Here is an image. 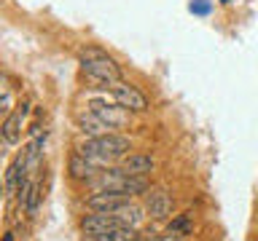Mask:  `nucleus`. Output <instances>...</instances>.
Masks as SVG:
<instances>
[{"instance_id":"obj_1","label":"nucleus","mask_w":258,"mask_h":241,"mask_svg":"<svg viewBox=\"0 0 258 241\" xmlns=\"http://www.w3.org/2000/svg\"><path fill=\"white\" fill-rule=\"evenodd\" d=\"M78 64H81V75H84L94 88L110 91V88L121 80V67L116 64V59H113L110 54H105L102 48H97V46L81 48Z\"/></svg>"},{"instance_id":"obj_2","label":"nucleus","mask_w":258,"mask_h":241,"mask_svg":"<svg viewBox=\"0 0 258 241\" xmlns=\"http://www.w3.org/2000/svg\"><path fill=\"white\" fill-rule=\"evenodd\" d=\"M132 150V142L124 134H102V137H89L78 145V153L86 156L89 161H94L97 166H113L118 161H124V156H129Z\"/></svg>"},{"instance_id":"obj_3","label":"nucleus","mask_w":258,"mask_h":241,"mask_svg":"<svg viewBox=\"0 0 258 241\" xmlns=\"http://www.w3.org/2000/svg\"><path fill=\"white\" fill-rule=\"evenodd\" d=\"M89 185H92L94 190H113V193H121V196H129V198L145 196V193L151 190L148 177H135V174H129L124 166L100 169V174H97Z\"/></svg>"},{"instance_id":"obj_4","label":"nucleus","mask_w":258,"mask_h":241,"mask_svg":"<svg viewBox=\"0 0 258 241\" xmlns=\"http://www.w3.org/2000/svg\"><path fill=\"white\" fill-rule=\"evenodd\" d=\"M110 96H113V102H116L118 107H124L126 112H145V110H148V99H145V94L137 86L126 83V80H118V83L110 88Z\"/></svg>"},{"instance_id":"obj_5","label":"nucleus","mask_w":258,"mask_h":241,"mask_svg":"<svg viewBox=\"0 0 258 241\" xmlns=\"http://www.w3.org/2000/svg\"><path fill=\"white\" fill-rule=\"evenodd\" d=\"M129 204H132V198L121 196V193H113V190H94L92 196L86 198L89 212H102V214H116L118 209H124Z\"/></svg>"},{"instance_id":"obj_6","label":"nucleus","mask_w":258,"mask_h":241,"mask_svg":"<svg viewBox=\"0 0 258 241\" xmlns=\"http://www.w3.org/2000/svg\"><path fill=\"white\" fill-rule=\"evenodd\" d=\"M27 115H30V102H22V104H16V110L6 112V120L0 126V134H3L6 145H16L22 140V126L27 120Z\"/></svg>"},{"instance_id":"obj_7","label":"nucleus","mask_w":258,"mask_h":241,"mask_svg":"<svg viewBox=\"0 0 258 241\" xmlns=\"http://www.w3.org/2000/svg\"><path fill=\"white\" fill-rule=\"evenodd\" d=\"M118 225H124L118 214H102V212H92V214L81 217V233H84V236H89V238L102 236V233H108V230H113V228H118Z\"/></svg>"},{"instance_id":"obj_8","label":"nucleus","mask_w":258,"mask_h":241,"mask_svg":"<svg viewBox=\"0 0 258 241\" xmlns=\"http://www.w3.org/2000/svg\"><path fill=\"white\" fill-rule=\"evenodd\" d=\"M172 212V196L164 188H151L145 193V214L151 220H167Z\"/></svg>"},{"instance_id":"obj_9","label":"nucleus","mask_w":258,"mask_h":241,"mask_svg":"<svg viewBox=\"0 0 258 241\" xmlns=\"http://www.w3.org/2000/svg\"><path fill=\"white\" fill-rule=\"evenodd\" d=\"M76 126H78V132H81V134H86V140H89V137H102V134L116 132V129H113L108 120H102L94 110L81 112V115L76 118Z\"/></svg>"},{"instance_id":"obj_10","label":"nucleus","mask_w":258,"mask_h":241,"mask_svg":"<svg viewBox=\"0 0 258 241\" xmlns=\"http://www.w3.org/2000/svg\"><path fill=\"white\" fill-rule=\"evenodd\" d=\"M68 172L76 182H92L94 177L100 174V166H97L94 161H89L86 156H81V153H73L70 164H68Z\"/></svg>"},{"instance_id":"obj_11","label":"nucleus","mask_w":258,"mask_h":241,"mask_svg":"<svg viewBox=\"0 0 258 241\" xmlns=\"http://www.w3.org/2000/svg\"><path fill=\"white\" fill-rule=\"evenodd\" d=\"M121 166L135 177H148L153 169H156V161L151 156H145V153H129V156H124V161H121Z\"/></svg>"},{"instance_id":"obj_12","label":"nucleus","mask_w":258,"mask_h":241,"mask_svg":"<svg viewBox=\"0 0 258 241\" xmlns=\"http://www.w3.org/2000/svg\"><path fill=\"white\" fill-rule=\"evenodd\" d=\"M89 110H94L97 112V115H100L102 120H108V124L113 126V129H121V126H124V107H118V104H116V107H108V104H102V102H92V104H89Z\"/></svg>"},{"instance_id":"obj_13","label":"nucleus","mask_w":258,"mask_h":241,"mask_svg":"<svg viewBox=\"0 0 258 241\" xmlns=\"http://www.w3.org/2000/svg\"><path fill=\"white\" fill-rule=\"evenodd\" d=\"M137 238H140V228H132V225H118V228L102 233V236H94V238H89V241H137Z\"/></svg>"},{"instance_id":"obj_14","label":"nucleus","mask_w":258,"mask_h":241,"mask_svg":"<svg viewBox=\"0 0 258 241\" xmlns=\"http://www.w3.org/2000/svg\"><path fill=\"white\" fill-rule=\"evenodd\" d=\"M116 214L121 217V222H124V225H132V228H140L143 220H145L143 209H140V206H135V204H129V206H124V209H118Z\"/></svg>"},{"instance_id":"obj_15","label":"nucleus","mask_w":258,"mask_h":241,"mask_svg":"<svg viewBox=\"0 0 258 241\" xmlns=\"http://www.w3.org/2000/svg\"><path fill=\"white\" fill-rule=\"evenodd\" d=\"M167 230H175V233H180V236L191 233V214H180V217H175V220L167 225Z\"/></svg>"},{"instance_id":"obj_16","label":"nucleus","mask_w":258,"mask_h":241,"mask_svg":"<svg viewBox=\"0 0 258 241\" xmlns=\"http://www.w3.org/2000/svg\"><path fill=\"white\" fill-rule=\"evenodd\" d=\"M153 241H183V236H180V233H175V230H167L164 236H156Z\"/></svg>"},{"instance_id":"obj_17","label":"nucleus","mask_w":258,"mask_h":241,"mask_svg":"<svg viewBox=\"0 0 258 241\" xmlns=\"http://www.w3.org/2000/svg\"><path fill=\"white\" fill-rule=\"evenodd\" d=\"M191 14H210V3H191Z\"/></svg>"},{"instance_id":"obj_18","label":"nucleus","mask_w":258,"mask_h":241,"mask_svg":"<svg viewBox=\"0 0 258 241\" xmlns=\"http://www.w3.org/2000/svg\"><path fill=\"white\" fill-rule=\"evenodd\" d=\"M3 241H14V236H11V233H8V236H6V238H3Z\"/></svg>"},{"instance_id":"obj_19","label":"nucleus","mask_w":258,"mask_h":241,"mask_svg":"<svg viewBox=\"0 0 258 241\" xmlns=\"http://www.w3.org/2000/svg\"><path fill=\"white\" fill-rule=\"evenodd\" d=\"M137 241H140V238H137Z\"/></svg>"}]
</instances>
